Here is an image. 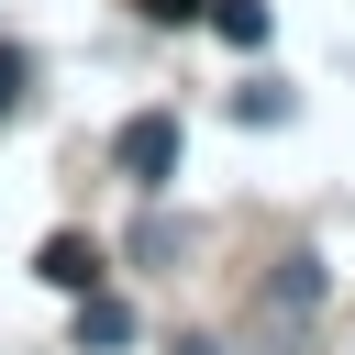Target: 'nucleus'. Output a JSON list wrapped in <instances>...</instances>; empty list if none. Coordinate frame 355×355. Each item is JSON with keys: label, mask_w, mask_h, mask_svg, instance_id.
<instances>
[{"label": "nucleus", "mask_w": 355, "mask_h": 355, "mask_svg": "<svg viewBox=\"0 0 355 355\" xmlns=\"http://www.w3.org/2000/svg\"><path fill=\"white\" fill-rule=\"evenodd\" d=\"M111 166H122V178L155 200V189L178 178V111H133V122L111 133Z\"/></svg>", "instance_id": "nucleus-1"}, {"label": "nucleus", "mask_w": 355, "mask_h": 355, "mask_svg": "<svg viewBox=\"0 0 355 355\" xmlns=\"http://www.w3.org/2000/svg\"><path fill=\"white\" fill-rule=\"evenodd\" d=\"M33 277H44V288H67V300H89V288H100L111 266H100V244H89V233H44V255H33Z\"/></svg>", "instance_id": "nucleus-2"}, {"label": "nucleus", "mask_w": 355, "mask_h": 355, "mask_svg": "<svg viewBox=\"0 0 355 355\" xmlns=\"http://www.w3.org/2000/svg\"><path fill=\"white\" fill-rule=\"evenodd\" d=\"M266 311H277V322H311V311H322V255H277Z\"/></svg>", "instance_id": "nucleus-3"}, {"label": "nucleus", "mask_w": 355, "mask_h": 355, "mask_svg": "<svg viewBox=\"0 0 355 355\" xmlns=\"http://www.w3.org/2000/svg\"><path fill=\"white\" fill-rule=\"evenodd\" d=\"M78 344H133V311L89 288V300H78Z\"/></svg>", "instance_id": "nucleus-4"}, {"label": "nucleus", "mask_w": 355, "mask_h": 355, "mask_svg": "<svg viewBox=\"0 0 355 355\" xmlns=\"http://www.w3.org/2000/svg\"><path fill=\"white\" fill-rule=\"evenodd\" d=\"M200 22H211L222 44H266V0H211Z\"/></svg>", "instance_id": "nucleus-5"}, {"label": "nucleus", "mask_w": 355, "mask_h": 355, "mask_svg": "<svg viewBox=\"0 0 355 355\" xmlns=\"http://www.w3.org/2000/svg\"><path fill=\"white\" fill-rule=\"evenodd\" d=\"M22 78H33V67H22V44H0V122L22 111Z\"/></svg>", "instance_id": "nucleus-6"}, {"label": "nucleus", "mask_w": 355, "mask_h": 355, "mask_svg": "<svg viewBox=\"0 0 355 355\" xmlns=\"http://www.w3.org/2000/svg\"><path fill=\"white\" fill-rule=\"evenodd\" d=\"M133 11H144V22H200L211 0H133Z\"/></svg>", "instance_id": "nucleus-7"}, {"label": "nucleus", "mask_w": 355, "mask_h": 355, "mask_svg": "<svg viewBox=\"0 0 355 355\" xmlns=\"http://www.w3.org/2000/svg\"><path fill=\"white\" fill-rule=\"evenodd\" d=\"M178 355H222V344H211V333H189V344H178Z\"/></svg>", "instance_id": "nucleus-8"}]
</instances>
